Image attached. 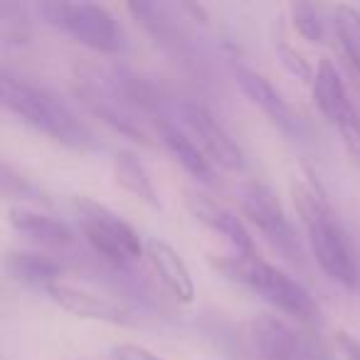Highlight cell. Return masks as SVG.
I'll return each instance as SVG.
<instances>
[{
    "mask_svg": "<svg viewBox=\"0 0 360 360\" xmlns=\"http://www.w3.org/2000/svg\"><path fill=\"white\" fill-rule=\"evenodd\" d=\"M291 202L296 207L306 240L316 262L330 281L343 289H360V257L350 240L348 230L340 222L335 207L321 180L311 170L291 183Z\"/></svg>",
    "mask_w": 360,
    "mask_h": 360,
    "instance_id": "obj_1",
    "label": "cell"
},
{
    "mask_svg": "<svg viewBox=\"0 0 360 360\" xmlns=\"http://www.w3.org/2000/svg\"><path fill=\"white\" fill-rule=\"evenodd\" d=\"M0 101L22 124L32 126L55 143H62L72 150H82V153L101 148L94 131L65 101H60L45 86H37L22 77L11 75L8 70H3L0 75Z\"/></svg>",
    "mask_w": 360,
    "mask_h": 360,
    "instance_id": "obj_2",
    "label": "cell"
},
{
    "mask_svg": "<svg viewBox=\"0 0 360 360\" xmlns=\"http://www.w3.org/2000/svg\"><path fill=\"white\" fill-rule=\"evenodd\" d=\"M212 264L227 279L250 289L252 294L264 299L266 304H271L284 316L304 321V323H314V321L321 319V309L314 296H311V291L301 281H296L294 276L286 274L284 269L262 259L259 255H237V252H230V255L212 257Z\"/></svg>",
    "mask_w": 360,
    "mask_h": 360,
    "instance_id": "obj_3",
    "label": "cell"
},
{
    "mask_svg": "<svg viewBox=\"0 0 360 360\" xmlns=\"http://www.w3.org/2000/svg\"><path fill=\"white\" fill-rule=\"evenodd\" d=\"M37 15L55 30L65 32L82 47L96 55H121L126 52L124 27L114 13L99 3H72V0H42L37 3Z\"/></svg>",
    "mask_w": 360,
    "mask_h": 360,
    "instance_id": "obj_4",
    "label": "cell"
},
{
    "mask_svg": "<svg viewBox=\"0 0 360 360\" xmlns=\"http://www.w3.org/2000/svg\"><path fill=\"white\" fill-rule=\"evenodd\" d=\"M77 225L84 242L114 266H126L146 257V242H141L134 225L116 215L111 207L91 200V198H75L72 200Z\"/></svg>",
    "mask_w": 360,
    "mask_h": 360,
    "instance_id": "obj_5",
    "label": "cell"
},
{
    "mask_svg": "<svg viewBox=\"0 0 360 360\" xmlns=\"http://www.w3.org/2000/svg\"><path fill=\"white\" fill-rule=\"evenodd\" d=\"M314 104L326 121L338 131L348 155L360 165V111L348 94V86L340 79L330 60H321L311 82Z\"/></svg>",
    "mask_w": 360,
    "mask_h": 360,
    "instance_id": "obj_6",
    "label": "cell"
},
{
    "mask_svg": "<svg viewBox=\"0 0 360 360\" xmlns=\"http://www.w3.org/2000/svg\"><path fill=\"white\" fill-rule=\"evenodd\" d=\"M240 207H242V215L247 217V222L255 225L259 230V235L279 255H284L286 259H294V262L299 259L301 247L299 240H296V232L291 227L276 193L266 183H259V180L245 183L240 191Z\"/></svg>",
    "mask_w": 360,
    "mask_h": 360,
    "instance_id": "obj_7",
    "label": "cell"
},
{
    "mask_svg": "<svg viewBox=\"0 0 360 360\" xmlns=\"http://www.w3.org/2000/svg\"><path fill=\"white\" fill-rule=\"evenodd\" d=\"M175 116H178L175 124L200 146V150L210 158L212 165H220V168L227 170L245 168V153H242V148L227 134L225 126L202 104H198V101H178L175 104Z\"/></svg>",
    "mask_w": 360,
    "mask_h": 360,
    "instance_id": "obj_8",
    "label": "cell"
},
{
    "mask_svg": "<svg viewBox=\"0 0 360 360\" xmlns=\"http://www.w3.org/2000/svg\"><path fill=\"white\" fill-rule=\"evenodd\" d=\"M8 222L18 235L30 242L32 250H40L62 262L82 252L77 232L60 217L45 215V212L27 205H15L8 210Z\"/></svg>",
    "mask_w": 360,
    "mask_h": 360,
    "instance_id": "obj_9",
    "label": "cell"
},
{
    "mask_svg": "<svg viewBox=\"0 0 360 360\" xmlns=\"http://www.w3.org/2000/svg\"><path fill=\"white\" fill-rule=\"evenodd\" d=\"M247 340L259 360H316L309 340L279 316L259 314L247 321Z\"/></svg>",
    "mask_w": 360,
    "mask_h": 360,
    "instance_id": "obj_10",
    "label": "cell"
},
{
    "mask_svg": "<svg viewBox=\"0 0 360 360\" xmlns=\"http://www.w3.org/2000/svg\"><path fill=\"white\" fill-rule=\"evenodd\" d=\"M60 309H65L67 314L77 316V319H89V321H101V323L111 326H126L131 323V311L126 309L121 301L111 299L106 294L89 289V286L72 284L67 279H60L45 291Z\"/></svg>",
    "mask_w": 360,
    "mask_h": 360,
    "instance_id": "obj_11",
    "label": "cell"
},
{
    "mask_svg": "<svg viewBox=\"0 0 360 360\" xmlns=\"http://www.w3.org/2000/svg\"><path fill=\"white\" fill-rule=\"evenodd\" d=\"M183 205L193 215V220H198L202 227L220 235L232 247V252H237V255H257L255 240H252L247 225L235 212L227 210L222 202L212 200L210 195H205L200 191L186 188L183 191Z\"/></svg>",
    "mask_w": 360,
    "mask_h": 360,
    "instance_id": "obj_12",
    "label": "cell"
},
{
    "mask_svg": "<svg viewBox=\"0 0 360 360\" xmlns=\"http://www.w3.org/2000/svg\"><path fill=\"white\" fill-rule=\"evenodd\" d=\"M235 79L240 84L242 94L271 121L279 131H284L291 139H301L304 136V121L301 116L291 109V104L284 99L279 89L266 79L264 75L250 70L245 65H235Z\"/></svg>",
    "mask_w": 360,
    "mask_h": 360,
    "instance_id": "obj_13",
    "label": "cell"
},
{
    "mask_svg": "<svg viewBox=\"0 0 360 360\" xmlns=\"http://www.w3.org/2000/svg\"><path fill=\"white\" fill-rule=\"evenodd\" d=\"M75 94L79 99V104L89 111L91 116H96L99 121H104L109 129H114L116 134L126 136V139L136 141L141 146H153L150 134L141 126V121L136 119V111L129 109L126 104H121L119 99L104 91L101 86H96L94 82L84 79V77L77 75Z\"/></svg>",
    "mask_w": 360,
    "mask_h": 360,
    "instance_id": "obj_14",
    "label": "cell"
},
{
    "mask_svg": "<svg viewBox=\"0 0 360 360\" xmlns=\"http://www.w3.org/2000/svg\"><path fill=\"white\" fill-rule=\"evenodd\" d=\"M146 262L158 276V281L178 299L180 304H193L195 299V279L188 269L186 259L163 240H146Z\"/></svg>",
    "mask_w": 360,
    "mask_h": 360,
    "instance_id": "obj_15",
    "label": "cell"
},
{
    "mask_svg": "<svg viewBox=\"0 0 360 360\" xmlns=\"http://www.w3.org/2000/svg\"><path fill=\"white\" fill-rule=\"evenodd\" d=\"M155 134H158V141L163 143V148L178 160L180 168L186 170L188 175H193L200 183H212L215 180V165L202 153L200 146L180 129L175 121L158 116L155 119Z\"/></svg>",
    "mask_w": 360,
    "mask_h": 360,
    "instance_id": "obj_16",
    "label": "cell"
},
{
    "mask_svg": "<svg viewBox=\"0 0 360 360\" xmlns=\"http://www.w3.org/2000/svg\"><path fill=\"white\" fill-rule=\"evenodd\" d=\"M67 264L40 250H11L6 255V271L25 286L47 291L55 281L62 279Z\"/></svg>",
    "mask_w": 360,
    "mask_h": 360,
    "instance_id": "obj_17",
    "label": "cell"
},
{
    "mask_svg": "<svg viewBox=\"0 0 360 360\" xmlns=\"http://www.w3.org/2000/svg\"><path fill=\"white\" fill-rule=\"evenodd\" d=\"M111 175L114 183L131 198L146 202L148 207H158V193H155L153 178L146 170L143 160L134 153V150H116L111 158Z\"/></svg>",
    "mask_w": 360,
    "mask_h": 360,
    "instance_id": "obj_18",
    "label": "cell"
},
{
    "mask_svg": "<svg viewBox=\"0 0 360 360\" xmlns=\"http://www.w3.org/2000/svg\"><path fill=\"white\" fill-rule=\"evenodd\" d=\"M333 32L338 37V45L343 50L348 65L360 77V11L355 6H340L333 8Z\"/></svg>",
    "mask_w": 360,
    "mask_h": 360,
    "instance_id": "obj_19",
    "label": "cell"
},
{
    "mask_svg": "<svg viewBox=\"0 0 360 360\" xmlns=\"http://www.w3.org/2000/svg\"><path fill=\"white\" fill-rule=\"evenodd\" d=\"M291 22H294L296 32L311 45H321L326 42V18L323 8L314 6V3H291Z\"/></svg>",
    "mask_w": 360,
    "mask_h": 360,
    "instance_id": "obj_20",
    "label": "cell"
},
{
    "mask_svg": "<svg viewBox=\"0 0 360 360\" xmlns=\"http://www.w3.org/2000/svg\"><path fill=\"white\" fill-rule=\"evenodd\" d=\"M0 188H3V195L6 198L30 200L32 205H47V202H50L45 198V193H42L32 180H27V178H22L20 173H15L8 160H3V168H0Z\"/></svg>",
    "mask_w": 360,
    "mask_h": 360,
    "instance_id": "obj_21",
    "label": "cell"
},
{
    "mask_svg": "<svg viewBox=\"0 0 360 360\" xmlns=\"http://www.w3.org/2000/svg\"><path fill=\"white\" fill-rule=\"evenodd\" d=\"M114 360H165L158 353L139 343H119L114 348Z\"/></svg>",
    "mask_w": 360,
    "mask_h": 360,
    "instance_id": "obj_22",
    "label": "cell"
},
{
    "mask_svg": "<svg viewBox=\"0 0 360 360\" xmlns=\"http://www.w3.org/2000/svg\"><path fill=\"white\" fill-rule=\"evenodd\" d=\"M281 57H284V62L289 65V70L294 72V75H299V77H304V79H311V82H314V75H311L309 65H306V62L301 60V57L296 55L294 50L284 47V50H281Z\"/></svg>",
    "mask_w": 360,
    "mask_h": 360,
    "instance_id": "obj_23",
    "label": "cell"
},
{
    "mask_svg": "<svg viewBox=\"0 0 360 360\" xmlns=\"http://www.w3.org/2000/svg\"><path fill=\"white\" fill-rule=\"evenodd\" d=\"M335 343H338L340 353L348 360H360V340L350 333H338L335 335Z\"/></svg>",
    "mask_w": 360,
    "mask_h": 360,
    "instance_id": "obj_24",
    "label": "cell"
}]
</instances>
